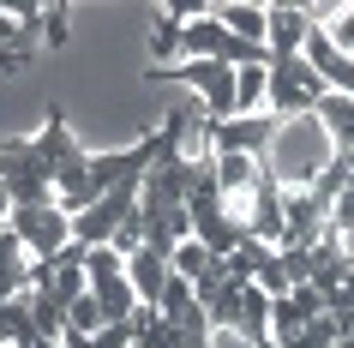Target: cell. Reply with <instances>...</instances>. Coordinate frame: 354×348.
I'll list each match as a JSON object with an SVG mask.
<instances>
[{"label":"cell","mask_w":354,"mask_h":348,"mask_svg":"<svg viewBox=\"0 0 354 348\" xmlns=\"http://www.w3.org/2000/svg\"><path fill=\"white\" fill-rule=\"evenodd\" d=\"M336 138L324 132L318 114H295V120H277V138L264 150V174L282 186V192H313L324 174L336 168Z\"/></svg>","instance_id":"1"},{"label":"cell","mask_w":354,"mask_h":348,"mask_svg":"<svg viewBox=\"0 0 354 348\" xmlns=\"http://www.w3.org/2000/svg\"><path fill=\"white\" fill-rule=\"evenodd\" d=\"M6 228L24 240L30 264H55V258L73 253V217H66L60 204H24V210H12Z\"/></svg>","instance_id":"2"},{"label":"cell","mask_w":354,"mask_h":348,"mask_svg":"<svg viewBox=\"0 0 354 348\" xmlns=\"http://www.w3.org/2000/svg\"><path fill=\"white\" fill-rule=\"evenodd\" d=\"M84 282H91V294L102 300V312H109V324H132L138 318V294H132L127 282V258L114 253V246H91L84 253Z\"/></svg>","instance_id":"3"},{"label":"cell","mask_w":354,"mask_h":348,"mask_svg":"<svg viewBox=\"0 0 354 348\" xmlns=\"http://www.w3.org/2000/svg\"><path fill=\"white\" fill-rule=\"evenodd\" d=\"M324 78L306 66V55L295 60H270V114L277 120H295V114H318V102H324Z\"/></svg>","instance_id":"4"},{"label":"cell","mask_w":354,"mask_h":348,"mask_svg":"<svg viewBox=\"0 0 354 348\" xmlns=\"http://www.w3.org/2000/svg\"><path fill=\"white\" fill-rule=\"evenodd\" d=\"M234 73L241 66H223V60H187V66H168V73H150V78L187 84L205 102V120H234Z\"/></svg>","instance_id":"5"},{"label":"cell","mask_w":354,"mask_h":348,"mask_svg":"<svg viewBox=\"0 0 354 348\" xmlns=\"http://www.w3.org/2000/svg\"><path fill=\"white\" fill-rule=\"evenodd\" d=\"M246 240H259V246H270V253H282L288 246V192H282L270 174L259 181V192H252V210H246Z\"/></svg>","instance_id":"6"},{"label":"cell","mask_w":354,"mask_h":348,"mask_svg":"<svg viewBox=\"0 0 354 348\" xmlns=\"http://www.w3.org/2000/svg\"><path fill=\"white\" fill-rule=\"evenodd\" d=\"M210 19L223 24L228 37L252 42V48H264V37H270V6H259V0H210Z\"/></svg>","instance_id":"7"},{"label":"cell","mask_w":354,"mask_h":348,"mask_svg":"<svg viewBox=\"0 0 354 348\" xmlns=\"http://www.w3.org/2000/svg\"><path fill=\"white\" fill-rule=\"evenodd\" d=\"M306 37H313V6H270V37H264L270 60H295Z\"/></svg>","instance_id":"8"},{"label":"cell","mask_w":354,"mask_h":348,"mask_svg":"<svg viewBox=\"0 0 354 348\" xmlns=\"http://www.w3.org/2000/svg\"><path fill=\"white\" fill-rule=\"evenodd\" d=\"M168 271L180 276V282H192V289H198V282H223V276H228V258H216L205 240L192 235V240H180V246L168 253Z\"/></svg>","instance_id":"9"},{"label":"cell","mask_w":354,"mask_h":348,"mask_svg":"<svg viewBox=\"0 0 354 348\" xmlns=\"http://www.w3.org/2000/svg\"><path fill=\"white\" fill-rule=\"evenodd\" d=\"M127 282H132V294H138V306L156 312V300H162V282H168V253H156V246H138V253L127 258Z\"/></svg>","instance_id":"10"},{"label":"cell","mask_w":354,"mask_h":348,"mask_svg":"<svg viewBox=\"0 0 354 348\" xmlns=\"http://www.w3.org/2000/svg\"><path fill=\"white\" fill-rule=\"evenodd\" d=\"M37 289V264H30V253H24V240L6 228L0 235V300H19V294Z\"/></svg>","instance_id":"11"},{"label":"cell","mask_w":354,"mask_h":348,"mask_svg":"<svg viewBox=\"0 0 354 348\" xmlns=\"http://www.w3.org/2000/svg\"><path fill=\"white\" fill-rule=\"evenodd\" d=\"M259 114H270V60L234 73V120H259Z\"/></svg>","instance_id":"12"},{"label":"cell","mask_w":354,"mask_h":348,"mask_svg":"<svg viewBox=\"0 0 354 348\" xmlns=\"http://www.w3.org/2000/svg\"><path fill=\"white\" fill-rule=\"evenodd\" d=\"M42 330L37 318H30V294H19V300H0V348H30Z\"/></svg>","instance_id":"13"},{"label":"cell","mask_w":354,"mask_h":348,"mask_svg":"<svg viewBox=\"0 0 354 348\" xmlns=\"http://www.w3.org/2000/svg\"><path fill=\"white\" fill-rule=\"evenodd\" d=\"M313 30H324L354 60V0H342V6H313Z\"/></svg>","instance_id":"14"},{"label":"cell","mask_w":354,"mask_h":348,"mask_svg":"<svg viewBox=\"0 0 354 348\" xmlns=\"http://www.w3.org/2000/svg\"><path fill=\"white\" fill-rule=\"evenodd\" d=\"M318 120L336 138V150H354V96H324L318 102Z\"/></svg>","instance_id":"15"},{"label":"cell","mask_w":354,"mask_h":348,"mask_svg":"<svg viewBox=\"0 0 354 348\" xmlns=\"http://www.w3.org/2000/svg\"><path fill=\"white\" fill-rule=\"evenodd\" d=\"M336 342H342V318H336V312H324V318H313L306 330L282 336L277 348H336Z\"/></svg>","instance_id":"16"},{"label":"cell","mask_w":354,"mask_h":348,"mask_svg":"<svg viewBox=\"0 0 354 348\" xmlns=\"http://www.w3.org/2000/svg\"><path fill=\"white\" fill-rule=\"evenodd\" d=\"M30 318H37V330H42V336H55V342L66 336V306H60V300H55L48 289H30Z\"/></svg>","instance_id":"17"},{"label":"cell","mask_w":354,"mask_h":348,"mask_svg":"<svg viewBox=\"0 0 354 348\" xmlns=\"http://www.w3.org/2000/svg\"><path fill=\"white\" fill-rule=\"evenodd\" d=\"M66 37H73V19L60 6H42V48H66Z\"/></svg>","instance_id":"18"},{"label":"cell","mask_w":354,"mask_h":348,"mask_svg":"<svg viewBox=\"0 0 354 348\" xmlns=\"http://www.w3.org/2000/svg\"><path fill=\"white\" fill-rule=\"evenodd\" d=\"M354 228V181L336 192V204H330V235H348Z\"/></svg>","instance_id":"19"},{"label":"cell","mask_w":354,"mask_h":348,"mask_svg":"<svg viewBox=\"0 0 354 348\" xmlns=\"http://www.w3.org/2000/svg\"><path fill=\"white\" fill-rule=\"evenodd\" d=\"M91 348H138V318H132V324H109Z\"/></svg>","instance_id":"20"},{"label":"cell","mask_w":354,"mask_h":348,"mask_svg":"<svg viewBox=\"0 0 354 348\" xmlns=\"http://www.w3.org/2000/svg\"><path fill=\"white\" fill-rule=\"evenodd\" d=\"M210 348H277V342H252V336H246V330L223 324V330H210Z\"/></svg>","instance_id":"21"},{"label":"cell","mask_w":354,"mask_h":348,"mask_svg":"<svg viewBox=\"0 0 354 348\" xmlns=\"http://www.w3.org/2000/svg\"><path fill=\"white\" fill-rule=\"evenodd\" d=\"M12 210H19V204H12V186L0 181V222H12Z\"/></svg>","instance_id":"22"},{"label":"cell","mask_w":354,"mask_h":348,"mask_svg":"<svg viewBox=\"0 0 354 348\" xmlns=\"http://www.w3.org/2000/svg\"><path fill=\"white\" fill-rule=\"evenodd\" d=\"M336 240H342V258H348V271H354V228H348V235H336Z\"/></svg>","instance_id":"23"},{"label":"cell","mask_w":354,"mask_h":348,"mask_svg":"<svg viewBox=\"0 0 354 348\" xmlns=\"http://www.w3.org/2000/svg\"><path fill=\"white\" fill-rule=\"evenodd\" d=\"M30 348H66V342H55V336H37V342H30Z\"/></svg>","instance_id":"24"},{"label":"cell","mask_w":354,"mask_h":348,"mask_svg":"<svg viewBox=\"0 0 354 348\" xmlns=\"http://www.w3.org/2000/svg\"><path fill=\"white\" fill-rule=\"evenodd\" d=\"M336 348H354V330H342V342H336Z\"/></svg>","instance_id":"25"},{"label":"cell","mask_w":354,"mask_h":348,"mask_svg":"<svg viewBox=\"0 0 354 348\" xmlns=\"http://www.w3.org/2000/svg\"><path fill=\"white\" fill-rule=\"evenodd\" d=\"M0 235H6V222H0Z\"/></svg>","instance_id":"26"}]
</instances>
